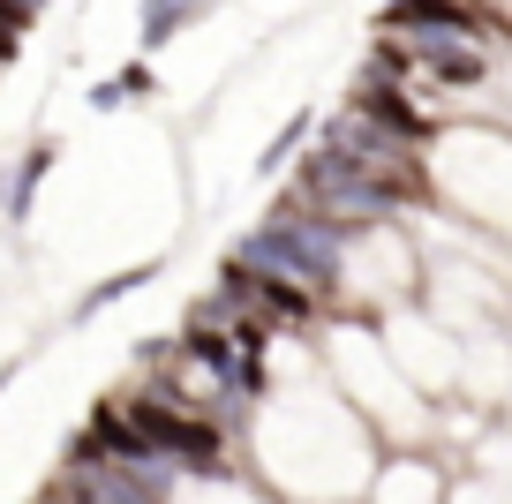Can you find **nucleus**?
Returning <instances> with one entry per match:
<instances>
[{
	"label": "nucleus",
	"mask_w": 512,
	"mask_h": 504,
	"mask_svg": "<svg viewBox=\"0 0 512 504\" xmlns=\"http://www.w3.org/2000/svg\"><path fill=\"white\" fill-rule=\"evenodd\" d=\"M415 286H422V256L400 219L354 226L339 241V301L354 294L362 309H400V301H415Z\"/></svg>",
	"instance_id": "nucleus-1"
},
{
	"label": "nucleus",
	"mask_w": 512,
	"mask_h": 504,
	"mask_svg": "<svg viewBox=\"0 0 512 504\" xmlns=\"http://www.w3.org/2000/svg\"><path fill=\"white\" fill-rule=\"evenodd\" d=\"M53 158H61V143H53V136H38L31 143V151H23V166H16V174H8V219H31V204H38V189H46V174H53Z\"/></svg>",
	"instance_id": "nucleus-2"
},
{
	"label": "nucleus",
	"mask_w": 512,
	"mask_h": 504,
	"mask_svg": "<svg viewBox=\"0 0 512 504\" xmlns=\"http://www.w3.org/2000/svg\"><path fill=\"white\" fill-rule=\"evenodd\" d=\"M159 271H166L159 256H144V264H128V271H113V279H98L91 294L76 301V316H98V309H113V301H128V294H144V286L159 279Z\"/></svg>",
	"instance_id": "nucleus-3"
},
{
	"label": "nucleus",
	"mask_w": 512,
	"mask_h": 504,
	"mask_svg": "<svg viewBox=\"0 0 512 504\" xmlns=\"http://www.w3.org/2000/svg\"><path fill=\"white\" fill-rule=\"evenodd\" d=\"M196 8H204V0H144V16H136V38H144V53L174 46V38H181V23H189Z\"/></svg>",
	"instance_id": "nucleus-4"
},
{
	"label": "nucleus",
	"mask_w": 512,
	"mask_h": 504,
	"mask_svg": "<svg viewBox=\"0 0 512 504\" xmlns=\"http://www.w3.org/2000/svg\"><path fill=\"white\" fill-rule=\"evenodd\" d=\"M151 91H159V83H151V61H128V68H113V76L91 91V106L113 113V106H136V98H151Z\"/></svg>",
	"instance_id": "nucleus-5"
},
{
	"label": "nucleus",
	"mask_w": 512,
	"mask_h": 504,
	"mask_svg": "<svg viewBox=\"0 0 512 504\" xmlns=\"http://www.w3.org/2000/svg\"><path fill=\"white\" fill-rule=\"evenodd\" d=\"M309 128H317V113H294V121L272 136V151H256V174H279V166H294V158H302V143H309Z\"/></svg>",
	"instance_id": "nucleus-6"
},
{
	"label": "nucleus",
	"mask_w": 512,
	"mask_h": 504,
	"mask_svg": "<svg viewBox=\"0 0 512 504\" xmlns=\"http://www.w3.org/2000/svg\"><path fill=\"white\" fill-rule=\"evenodd\" d=\"M31 23H38V8H31V0H0V68H8V61L23 53Z\"/></svg>",
	"instance_id": "nucleus-7"
},
{
	"label": "nucleus",
	"mask_w": 512,
	"mask_h": 504,
	"mask_svg": "<svg viewBox=\"0 0 512 504\" xmlns=\"http://www.w3.org/2000/svg\"><path fill=\"white\" fill-rule=\"evenodd\" d=\"M0 219H8V174H0Z\"/></svg>",
	"instance_id": "nucleus-8"
},
{
	"label": "nucleus",
	"mask_w": 512,
	"mask_h": 504,
	"mask_svg": "<svg viewBox=\"0 0 512 504\" xmlns=\"http://www.w3.org/2000/svg\"><path fill=\"white\" fill-rule=\"evenodd\" d=\"M31 8H46V0H31Z\"/></svg>",
	"instance_id": "nucleus-9"
}]
</instances>
